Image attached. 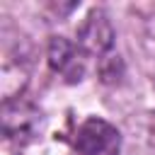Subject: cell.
Instances as JSON below:
<instances>
[{"label":"cell","mask_w":155,"mask_h":155,"mask_svg":"<svg viewBox=\"0 0 155 155\" xmlns=\"http://www.w3.org/2000/svg\"><path fill=\"white\" fill-rule=\"evenodd\" d=\"M75 150L78 155H119L121 133L109 121L90 116L75 131Z\"/></svg>","instance_id":"1"},{"label":"cell","mask_w":155,"mask_h":155,"mask_svg":"<svg viewBox=\"0 0 155 155\" xmlns=\"http://www.w3.org/2000/svg\"><path fill=\"white\" fill-rule=\"evenodd\" d=\"M48 63L53 70L65 75L68 80H80L85 73V58L82 48L78 44H70L63 36H56L48 46Z\"/></svg>","instance_id":"2"},{"label":"cell","mask_w":155,"mask_h":155,"mask_svg":"<svg viewBox=\"0 0 155 155\" xmlns=\"http://www.w3.org/2000/svg\"><path fill=\"white\" fill-rule=\"evenodd\" d=\"M111 27L102 12H92L80 27V48L87 53H104L111 46Z\"/></svg>","instance_id":"3"}]
</instances>
